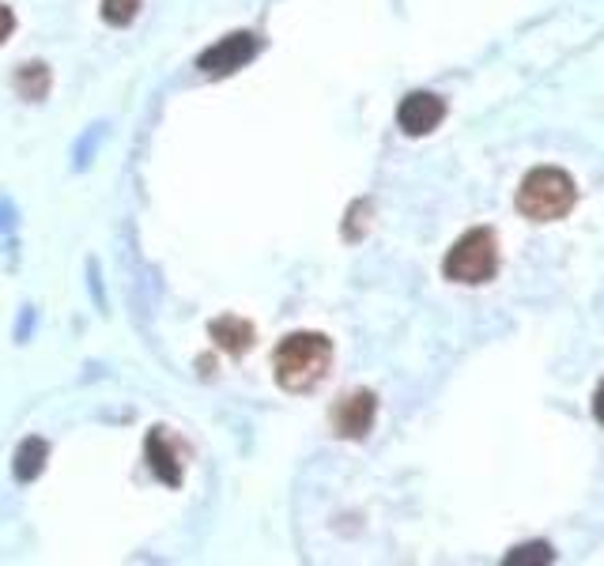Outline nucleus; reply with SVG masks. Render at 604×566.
Here are the masks:
<instances>
[{
  "mask_svg": "<svg viewBox=\"0 0 604 566\" xmlns=\"http://www.w3.org/2000/svg\"><path fill=\"white\" fill-rule=\"evenodd\" d=\"M46 461H50V442H46V438H23L20 450H15V461H12V476L20 483L38 480Z\"/></svg>",
  "mask_w": 604,
  "mask_h": 566,
  "instance_id": "obj_9",
  "label": "nucleus"
},
{
  "mask_svg": "<svg viewBox=\"0 0 604 566\" xmlns=\"http://www.w3.org/2000/svg\"><path fill=\"white\" fill-rule=\"evenodd\" d=\"M555 552L548 544H526V548H514L506 555V566H518V563H552Z\"/></svg>",
  "mask_w": 604,
  "mask_h": 566,
  "instance_id": "obj_12",
  "label": "nucleus"
},
{
  "mask_svg": "<svg viewBox=\"0 0 604 566\" xmlns=\"http://www.w3.org/2000/svg\"><path fill=\"white\" fill-rule=\"evenodd\" d=\"M12 30H15V15H12V8L8 4H0V46L12 38Z\"/></svg>",
  "mask_w": 604,
  "mask_h": 566,
  "instance_id": "obj_14",
  "label": "nucleus"
},
{
  "mask_svg": "<svg viewBox=\"0 0 604 566\" xmlns=\"http://www.w3.org/2000/svg\"><path fill=\"white\" fill-rule=\"evenodd\" d=\"M442 273L453 284H488L499 273V238L488 227H473L450 246Z\"/></svg>",
  "mask_w": 604,
  "mask_h": 566,
  "instance_id": "obj_3",
  "label": "nucleus"
},
{
  "mask_svg": "<svg viewBox=\"0 0 604 566\" xmlns=\"http://www.w3.org/2000/svg\"><path fill=\"white\" fill-rule=\"evenodd\" d=\"M15 91H20V99H27V102H42L46 95H50V68H46L42 61H35V65H20V72H15Z\"/></svg>",
  "mask_w": 604,
  "mask_h": 566,
  "instance_id": "obj_10",
  "label": "nucleus"
},
{
  "mask_svg": "<svg viewBox=\"0 0 604 566\" xmlns=\"http://www.w3.org/2000/svg\"><path fill=\"white\" fill-rule=\"evenodd\" d=\"M140 12V0H102V20L110 27H129Z\"/></svg>",
  "mask_w": 604,
  "mask_h": 566,
  "instance_id": "obj_11",
  "label": "nucleus"
},
{
  "mask_svg": "<svg viewBox=\"0 0 604 566\" xmlns=\"http://www.w3.org/2000/svg\"><path fill=\"white\" fill-rule=\"evenodd\" d=\"M209 337L216 340V348H224L227 355H246L253 348V340H257V332H253V325L246 322V317H216V322L209 325Z\"/></svg>",
  "mask_w": 604,
  "mask_h": 566,
  "instance_id": "obj_8",
  "label": "nucleus"
},
{
  "mask_svg": "<svg viewBox=\"0 0 604 566\" xmlns=\"http://www.w3.org/2000/svg\"><path fill=\"white\" fill-rule=\"evenodd\" d=\"M257 50H261V38L253 35V30H235V35L219 38L216 46H209V50L197 58V68H201L204 76H230V72L250 65V61L257 58Z\"/></svg>",
  "mask_w": 604,
  "mask_h": 566,
  "instance_id": "obj_4",
  "label": "nucleus"
},
{
  "mask_svg": "<svg viewBox=\"0 0 604 566\" xmlns=\"http://www.w3.org/2000/svg\"><path fill=\"white\" fill-rule=\"evenodd\" d=\"M332 366V340L322 332H291L273 352V370L280 389L288 393H310L325 381Z\"/></svg>",
  "mask_w": 604,
  "mask_h": 566,
  "instance_id": "obj_1",
  "label": "nucleus"
},
{
  "mask_svg": "<svg viewBox=\"0 0 604 566\" xmlns=\"http://www.w3.org/2000/svg\"><path fill=\"white\" fill-rule=\"evenodd\" d=\"M375 416H378V397L367 393V389H360V393L344 397V401L332 408V430H337L340 438H352V442H360V438L370 435Z\"/></svg>",
  "mask_w": 604,
  "mask_h": 566,
  "instance_id": "obj_6",
  "label": "nucleus"
},
{
  "mask_svg": "<svg viewBox=\"0 0 604 566\" xmlns=\"http://www.w3.org/2000/svg\"><path fill=\"white\" fill-rule=\"evenodd\" d=\"M144 453H148V468L159 476V480L166 483V488H178L181 483V461H178V450L171 445V438L163 435V430H151L144 438Z\"/></svg>",
  "mask_w": 604,
  "mask_h": 566,
  "instance_id": "obj_7",
  "label": "nucleus"
},
{
  "mask_svg": "<svg viewBox=\"0 0 604 566\" xmlns=\"http://www.w3.org/2000/svg\"><path fill=\"white\" fill-rule=\"evenodd\" d=\"M442 117H446V102L431 91H412L408 99H401V106H397V125H401V133H408V137H427V133H435L442 125Z\"/></svg>",
  "mask_w": 604,
  "mask_h": 566,
  "instance_id": "obj_5",
  "label": "nucleus"
},
{
  "mask_svg": "<svg viewBox=\"0 0 604 566\" xmlns=\"http://www.w3.org/2000/svg\"><path fill=\"white\" fill-rule=\"evenodd\" d=\"M593 416H597V424L604 427V381L597 386V393H593Z\"/></svg>",
  "mask_w": 604,
  "mask_h": 566,
  "instance_id": "obj_15",
  "label": "nucleus"
},
{
  "mask_svg": "<svg viewBox=\"0 0 604 566\" xmlns=\"http://www.w3.org/2000/svg\"><path fill=\"white\" fill-rule=\"evenodd\" d=\"M367 209H370V201H360L352 209V215H348V227H344L348 242H360V238H363V223H367V219H363V212H367Z\"/></svg>",
  "mask_w": 604,
  "mask_h": 566,
  "instance_id": "obj_13",
  "label": "nucleus"
},
{
  "mask_svg": "<svg viewBox=\"0 0 604 566\" xmlns=\"http://www.w3.org/2000/svg\"><path fill=\"white\" fill-rule=\"evenodd\" d=\"M578 201V186L559 166H537L526 174L518 189V212L532 223H555L563 219Z\"/></svg>",
  "mask_w": 604,
  "mask_h": 566,
  "instance_id": "obj_2",
  "label": "nucleus"
}]
</instances>
